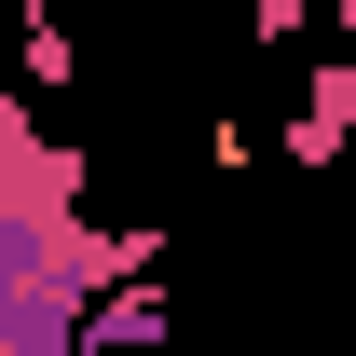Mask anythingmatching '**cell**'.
<instances>
[{"instance_id": "obj_1", "label": "cell", "mask_w": 356, "mask_h": 356, "mask_svg": "<svg viewBox=\"0 0 356 356\" xmlns=\"http://www.w3.org/2000/svg\"><path fill=\"white\" fill-rule=\"evenodd\" d=\"M302 28H315V0H247V42H261V55H288Z\"/></svg>"}, {"instance_id": "obj_2", "label": "cell", "mask_w": 356, "mask_h": 356, "mask_svg": "<svg viewBox=\"0 0 356 356\" xmlns=\"http://www.w3.org/2000/svg\"><path fill=\"white\" fill-rule=\"evenodd\" d=\"M329 28H343V42H356V0H329Z\"/></svg>"}]
</instances>
